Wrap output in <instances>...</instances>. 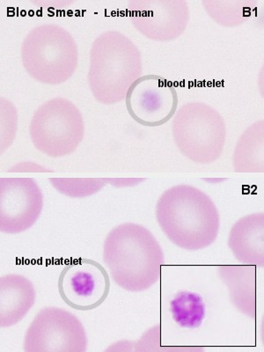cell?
<instances>
[{
    "mask_svg": "<svg viewBox=\"0 0 264 352\" xmlns=\"http://www.w3.org/2000/svg\"><path fill=\"white\" fill-rule=\"evenodd\" d=\"M160 229L175 246L197 251L212 246L219 236V210L212 198L192 185L169 188L156 204Z\"/></svg>",
    "mask_w": 264,
    "mask_h": 352,
    "instance_id": "1",
    "label": "cell"
},
{
    "mask_svg": "<svg viewBox=\"0 0 264 352\" xmlns=\"http://www.w3.org/2000/svg\"><path fill=\"white\" fill-rule=\"evenodd\" d=\"M103 261L110 276L122 290H148L160 280L165 256L152 232L135 223L116 226L107 235Z\"/></svg>",
    "mask_w": 264,
    "mask_h": 352,
    "instance_id": "2",
    "label": "cell"
},
{
    "mask_svg": "<svg viewBox=\"0 0 264 352\" xmlns=\"http://www.w3.org/2000/svg\"><path fill=\"white\" fill-rule=\"evenodd\" d=\"M142 72L140 50L126 34L109 30L94 41L87 82L97 102L109 106L125 100Z\"/></svg>",
    "mask_w": 264,
    "mask_h": 352,
    "instance_id": "3",
    "label": "cell"
},
{
    "mask_svg": "<svg viewBox=\"0 0 264 352\" xmlns=\"http://www.w3.org/2000/svg\"><path fill=\"white\" fill-rule=\"evenodd\" d=\"M21 58L28 76L39 83L58 86L70 80L77 70L78 45L65 28L39 25L24 37Z\"/></svg>",
    "mask_w": 264,
    "mask_h": 352,
    "instance_id": "4",
    "label": "cell"
},
{
    "mask_svg": "<svg viewBox=\"0 0 264 352\" xmlns=\"http://www.w3.org/2000/svg\"><path fill=\"white\" fill-rule=\"evenodd\" d=\"M172 134L182 155L197 164H212L224 152L225 119L207 103L188 102L177 109L172 122Z\"/></svg>",
    "mask_w": 264,
    "mask_h": 352,
    "instance_id": "5",
    "label": "cell"
},
{
    "mask_svg": "<svg viewBox=\"0 0 264 352\" xmlns=\"http://www.w3.org/2000/svg\"><path fill=\"white\" fill-rule=\"evenodd\" d=\"M30 136L34 146L44 155H70L84 140L83 116L71 100L61 97L46 100L34 113Z\"/></svg>",
    "mask_w": 264,
    "mask_h": 352,
    "instance_id": "6",
    "label": "cell"
},
{
    "mask_svg": "<svg viewBox=\"0 0 264 352\" xmlns=\"http://www.w3.org/2000/svg\"><path fill=\"white\" fill-rule=\"evenodd\" d=\"M87 336L75 314L60 307L39 311L24 336L25 352H86Z\"/></svg>",
    "mask_w": 264,
    "mask_h": 352,
    "instance_id": "7",
    "label": "cell"
},
{
    "mask_svg": "<svg viewBox=\"0 0 264 352\" xmlns=\"http://www.w3.org/2000/svg\"><path fill=\"white\" fill-rule=\"evenodd\" d=\"M190 6L184 0H133L128 18L135 30L157 43L179 38L190 22Z\"/></svg>",
    "mask_w": 264,
    "mask_h": 352,
    "instance_id": "8",
    "label": "cell"
},
{
    "mask_svg": "<svg viewBox=\"0 0 264 352\" xmlns=\"http://www.w3.org/2000/svg\"><path fill=\"white\" fill-rule=\"evenodd\" d=\"M125 104L129 115L138 124L160 127L171 120L177 111V90L164 77L144 75L129 89Z\"/></svg>",
    "mask_w": 264,
    "mask_h": 352,
    "instance_id": "9",
    "label": "cell"
},
{
    "mask_svg": "<svg viewBox=\"0 0 264 352\" xmlns=\"http://www.w3.org/2000/svg\"><path fill=\"white\" fill-rule=\"evenodd\" d=\"M58 291L69 307L80 311L98 307L110 291V278L102 264L76 259L66 264L58 278Z\"/></svg>",
    "mask_w": 264,
    "mask_h": 352,
    "instance_id": "10",
    "label": "cell"
},
{
    "mask_svg": "<svg viewBox=\"0 0 264 352\" xmlns=\"http://www.w3.org/2000/svg\"><path fill=\"white\" fill-rule=\"evenodd\" d=\"M43 195L32 178L0 179V230L18 234L36 224L42 213Z\"/></svg>",
    "mask_w": 264,
    "mask_h": 352,
    "instance_id": "11",
    "label": "cell"
},
{
    "mask_svg": "<svg viewBox=\"0 0 264 352\" xmlns=\"http://www.w3.org/2000/svg\"><path fill=\"white\" fill-rule=\"evenodd\" d=\"M219 278L239 312L256 319L258 310V270L244 264H224L218 267Z\"/></svg>",
    "mask_w": 264,
    "mask_h": 352,
    "instance_id": "12",
    "label": "cell"
},
{
    "mask_svg": "<svg viewBox=\"0 0 264 352\" xmlns=\"http://www.w3.org/2000/svg\"><path fill=\"white\" fill-rule=\"evenodd\" d=\"M228 246L241 264L263 268V212L252 213L239 219L229 232Z\"/></svg>",
    "mask_w": 264,
    "mask_h": 352,
    "instance_id": "13",
    "label": "cell"
},
{
    "mask_svg": "<svg viewBox=\"0 0 264 352\" xmlns=\"http://www.w3.org/2000/svg\"><path fill=\"white\" fill-rule=\"evenodd\" d=\"M36 289L26 276L9 274L0 278V326L18 324L36 302Z\"/></svg>",
    "mask_w": 264,
    "mask_h": 352,
    "instance_id": "14",
    "label": "cell"
},
{
    "mask_svg": "<svg viewBox=\"0 0 264 352\" xmlns=\"http://www.w3.org/2000/svg\"><path fill=\"white\" fill-rule=\"evenodd\" d=\"M236 173H263L264 122L263 119L248 127L239 138L232 155Z\"/></svg>",
    "mask_w": 264,
    "mask_h": 352,
    "instance_id": "15",
    "label": "cell"
},
{
    "mask_svg": "<svg viewBox=\"0 0 264 352\" xmlns=\"http://www.w3.org/2000/svg\"><path fill=\"white\" fill-rule=\"evenodd\" d=\"M202 5L215 23L225 28H236L252 17L257 2L251 0H206Z\"/></svg>",
    "mask_w": 264,
    "mask_h": 352,
    "instance_id": "16",
    "label": "cell"
},
{
    "mask_svg": "<svg viewBox=\"0 0 264 352\" xmlns=\"http://www.w3.org/2000/svg\"><path fill=\"white\" fill-rule=\"evenodd\" d=\"M173 320L182 328L197 329L206 316V305L199 294L180 292L170 302Z\"/></svg>",
    "mask_w": 264,
    "mask_h": 352,
    "instance_id": "17",
    "label": "cell"
},
{
    "mask_svg": "<svg viewBox=\"0 0 264 352\" xmlns=\"http://www.w3.org/2000/svg\"><path fill=\"white\" fill-rule=\"evenodd\" d=\"M59 193L72 198H85L98 193L107 185L106 178H50Z\"/></svg>",
    "mask_w": 264,
    "mask_h": 352,
    "instance_id": "18",
    "label": "cell"
},
{
    "mask_svg": "<svg viewBox=\"0 0 264 352\" xmlns=\"http://www.w3.org/2000/svg\"><path fill=\"white\" fill-rule=\"evenodd\" d=\"M1 151L8 150L14 143L18 128L17 110L10 100L1 98Z\"/></svg>",
    "mask_w": 264,
    "mask_h": 352,
    "instance_id": "19",
    "label": "cell"
},
{
    "mask_svg": "<svg viewBox=\"0 0 264 352\" xmlns=\"http://www.w3.org/2000/svg\"><path fill=\"white\" fill-rule=\"evenodd\" d=\"M160 326L154 327L151 329L148 332L146 333L140 340H138V344L135 345L136 349L135 351H149V347L152 346L154 344L158 345L160 344Z\"/></svg>",
    "mask_w": 264,
    "mask_h": 352,
    "instance_id": "20",
    "label": "cell"
},
{
    "mask_svg": "<svg viewBox=\"0 0 264 352\" xmlns=\"http://www.w3.org/2000/svg\"><path fill=\"white\" fill-rule=\"evenodd\" d=\"M9 173H48L52 172L36 162H19L9 168Z\"/></svg>",
    "mask_w": 264,
    "mask_h": 352,
    "instance_id": "21",
    "label": "cell"
},
{
    "mask_svg": "<svg viewBox=\"0 0 264 352\" xmlns=\"http://www.w3.org/2000/svg\"><path fill=\"white\" fill-rule=\"evenodd\" d=\"M144 179L140 178H106L107 184L116 188L133 187L140 184Z\"/></svg>",
    "mask_w": 264,
    "mask_h": 352,
    "instance_id": "22",
    "label": "cell"
}]
</instances>
